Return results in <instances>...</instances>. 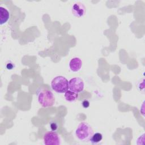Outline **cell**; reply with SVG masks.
I'll use <instances>...</instances> for the list:
<instances>
[{
  "mask_svg": "<svg viewBox=\"0 0 145 145\" xmlns=\"http://www.w3.org/2000/svg\"><path fill=\"white\" fill-rule=\"evenodd\" d=\"M93 134V131L91 126L86 122L80 123L75 130L76 138L84 142H89Z\"/></svg>",
  "mask_w": 145,
  "mask_h": 145,
  "instance_id": "obj_2",
  "label": "cell"
},
{
  "mask_svg": "<svg viewBox=\"0 0 145 145\" xmlns=\"http://www.w3.org/2000/svg\"><path fill=\"white\" fill-rule=\"evenodd\" d=\"M103 140V135L100 133H96L93 134L90 139V142L93 145H97L101 144Z\"/></svg>",
  "mask_w": 145,
  "mask_h": 145,
  "instance_id": "obj_10",
  "label": "cell"
},
{
  "mask_svg": "<svg viewBox=\"0 0 145 145\" xmlns=\"http://www.w3.org/2000/svg\"><path fill=\"white\" fill-rule=\"evenodd\" d=\"M51 87L57 93H65L69 89V81L63 76H57L52 80Z\"/></svg>",
  "mask_w": 145,
  "mask_h": 145,
  "instance_id": "obj_3",
  "label": "cell"
},
{
  "mask_svg": "<svg viewBox=\"0 0 145 145\" xmlns=\"http://www.w3.org/2000/svg\"><path fill=\"white\" fill-rule=\"evenodd\" d=\"M71 12L74 16L77 18L83 16L86 13V7L80 2H75L71 7Z\"/></svg>",
  "mask_w": 145,
  "mask_h": 145,
  "instance_id": "obj_6",
  "label": "cell"
},
{
  "mask_svg": "<svg viewBox=\"0 0 145 145\" xmlns=\"http://www.w3.org/2000/svg\"><path fill=\"white\" fill-rule=\"evenodd\" d=\"M89 104H90V103H89V101H88L87 100H83L82 103V105L84 108H88L89 106Z\"/></svg>",
  "mask_w": 145,
  "mask_h": 145,
  "instance_id": "obj_13",
  "label": "cell"
},
{
  "mask_svg": "<svg viewBox=\"0 0 145 145\" xmlns=\"http://www.w3.org/2000/svg\"><path fill=\"white\" fill-rule=\"evenodd\" d=\"M15 67V65L14 64L11 62V61H9L8 62L6 63V68L8 70H12Z\"/></svg>",
  "mask_w": 145,
  "mask_h": 145,
  "instance_id": "obj_11",
  "label": "cell"
},
{
  "mask_svg": "<svg viewBox=\"0 0 145 145\" xmlns=\"http://www.w3.org/2000/svg\"><path fill=\"white\" fill-rule=\"evenodd\" d=\"M84 88L83 80L80 78H73L69 81V88L76 93L82 92Z\"/></svg>",
  "mask_w": 145,
  "mask_h": 145,
  "instance_id": "obj_5",
  "label": "cell"
},
{
  "mask_svg": "<svg viewBox=\"0 0 145 145\" xmlns=\"http://www.w3.org/2000/svg\"><path fill=\"white\" fill-rule=\"evenodd\" d=\"M82 66V61L78 57L72 58L69 62V67L70 70L73 72L79 71Z\"/></svg>",
  "mask_w": 145,
  "mask_h": 145,
  "instance_id": "obj_7",
  "label": "cell"
},
{
  "mask_svg": "<svg viewBox=\"0 0 145 145\" xmlns=\"http://www.w3.org/2000/svg\"><path fill=\"white\" fill-rule=\"evenodd\" d=\"M50 127L52 131H55L57 130L58 126V125L57 123H56L54 122H52L50 123Z\"/></svg>",
  "mask_w": 145,
  "mask_h": 145,
  "instance_id": "obj_12",
  "label": "cell"
},
{
  "mask_svg": "<svg viewBox=\"0 0 145 145\" xmlns=\"http://www.w3.org/2000/svg\"><path fill=\"white\" fill-rule=\"evenodd\" d=\"M43 139L45 145H59L61 144V139L58 134L53 131L45 133Z\"/></svg>",
  "mask_w": 145,
  "mask_h": 145,
  "instance_id": "obj_4",
  "label": "cell"
},
{
  "mask_svg": "<svg viewBox=\"0 0 145 145\" xmlns=\"http://www.w3.org/2000/svg\"><path fill=\"white\" fill-rule=\"evenodd\" d=\"M10 14L8 11L5 7H0V24H5L9 19Z\"/></svg>",
  "mask_w": 145,
  "mask_h": 145,
  "instance_id": "obj_8",
  "label": "cell"
},
{
  "mask_svg": "<svg viewBox=\"0 0 145 145\" xmlns=\"http://www.w3.org/2000/svg\"><path fill=\"white\" fill-rule=\"evenodd\" d=\"M64 97L67 101L72 103V102L75 101L78 99V93L74 91H72L70 89L69 90L68 89L65 92Z\"/></svg>",
  "mask_w": 145,
  "mask_h": 145,
  "instance_id": "obj_9",
  "label": "cell"
},
{
  "mask_svg": "<svg viewBox=\"0 0 145 145\" xmlns=\"http://www.w3.org/2000/svg\"><path fill=\"white\" fill-rule=\"evenodd\" d=\"M37 97L39 103L44 108L53 106L55 103V97L52 91L44 87L37 89Z\"/></svg>",
  "mask_w": 145,
  "mask_h": 145,
  "instance_id": "obj_1",
  "label": "cell"
}]
</instances>
